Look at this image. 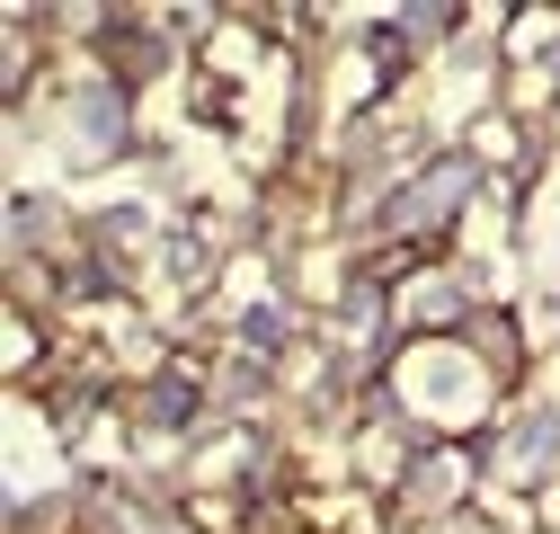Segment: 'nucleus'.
I'll return each instance as SVG.
<instances>
[]
</instances>
